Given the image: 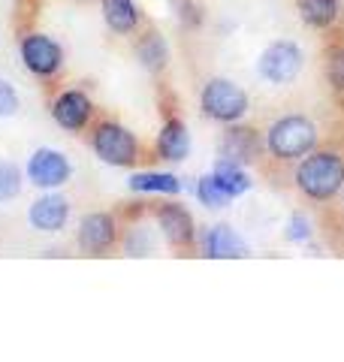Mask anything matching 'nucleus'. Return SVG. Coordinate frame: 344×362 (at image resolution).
<instances>
[{"instance_id": "obj_2", "label": "nucleus", "mask_w": 344, "mask_h": 362, "mask_svg": "<svg viewBox=\"0 0 344 362\" xmlns=\"http://www.w3.org/2000/svg\"><path fill=\"white\" fill-rule=\"evenodd\" d=\"M88 142L91 151H94L103 163L118 166V169H130L139 160H145V148L142 142L136 139V133H130L124 124L112 121V118H100L88 127Z\"/></svg>"}, {"instance_id": "obj_13", "label": "nucleus", "mask_w": 344, "mask_h": 362, "mask_svg": "<svg viewBox=\"0 0 344 362\" xmlns=\"http://www.w3.org/2000/svg\"><path fill=\"white\" fill-rule=\"evenodd\" d=\"M190 151V133L185 127V121L178 115H169L164 121V127L157 133V142H154V154L157 160H166V163H178L185 160Z\"/></svg>"}, {"instance_id": "obj_26", "label": "nucleus", "mask_w": 344, "mask_h": 362, "mask_svg": "<svg viewBox=\"0 0 344 362\" xmlns=\"http://www.w3.org/2000/svg\"><path fill=\"white\" fill-rule=\"evenodd\" d=\"M181 18H185L188 25H200V13H197V6H193L190 0H181Z\"/></svg>"}, {"instance_id": "obj_7", "label": "nucleus", "mask_w": 344, "mask_h": 362, "mask_svg": "<svg viewBox=\"0 0 344 362\" xmlns=\"http://www.w3.org/2000/svg\"><path fill=\"white\" fill-rule=\"evenodd\" d=\"M154 221L172 251L190 254L197 247V223H193L190 211L181 202H160L154 209Z\"/></svg>"}, {"instance_id": "obj_28", "label": "nucleus", "mask_w": 344, "mask_h": 362, "mask_svg": "<svg viewBox=\"0 0 344 362\" xmlns=\"http://www.w3.org/2000/svg\"><path fill=\"white\" fill-rule=\"evenodd\" d=\"M341 190H344V187H341Z\"/></svg>"}, {"instance_id": "obj_1", "label": "nucleus", "mask_w": 344, "mask_h": 362, "mask_svg": "<svg viewBox=\"0 0 344 362\" xmlns=\"http://www.w3.org/2000/svg\"><path fill=\"white\" fill-rule=\"evenodd\" d=\"M296 190L311 202H332L344 187V157L338 151H308L293 173Z\"/></svg>"}, {"instance_id": "obj_21", "label": "nucleus", "mask_w": 344, "mask_h": 362, "mask_svg": "<svg viewBox=\"0 0 344 362\" xmlns=\"http://www.w3.org/2000/svg\"><path fill=\"white\" fill-rule=\"evenodd\" d=\"M21 185H25V175H21V169L16 163L0 160V202L16 199L21 194Z\"/></svg>"}, {"instance_id": "obj_8", "label": "nucleus", "mask_w": 344, "mask_h": 362, "mask_svg": "<svg viewBox=\"0 0 344 362\" xmlns=\"http://www.w3.org/2000/svg\"><path fill=\"white\" fill-rule=\"evenodd\" d=\"M94 100H91L82 88H70L61 90L52 100V121L67 133H85L94 124Z\"/></svg>"}, {"instance_id": "obj_15", "label": "nucleus", "mask_w": 344, "mask_h": 362, "mask_svg": "<svg viewBox=\"0 0 344 362\" xmlns=\"http://www.w3.org/2000/svg\"><path fill=\"white\" fill-rule=\"evenodd\" d=\"M293 4H296L299 18L311 30L329 33V30L338 28V21H341V4L338 0H293Z\"/></svg>"}, {"instance_id": "obj_4", "label": "nucleus", "mask_w": 344, "mask_h": 362, "mask_svg": "<svg viewBox=\"0 0 344 362\" xmlns=\"http://www.w3.org/2000/svg\"><path fill=\"white\" fill-rule=\"evenodd\" d=\"M200 109L217 124H236L248 112V94L229 78H209L200 94Z\"/></svg>"}, {"instance_id": "obj_3", "label": "nucleus", "mask_w": 344, "mask_h": 362, "mask_svg": "<svg viewBox=\"0 0 344 362\" xmlns=\"http://www.w3.org/2000/svg\"><path fill=\"white\" fill-rule=\"evenodd\" d=\"M317 148V127L305 115H284L266 133V151L278 163L302 160L308 151Z\"/></svg>"}, {"instance_id": "obj_12", "label": "nucleus", "mask_w": 344, "mask_h": 362, "mask_svg": "<svg viewBox=\"0 0 344 362\" xmlns=\"http://www.w3.org/2000/svg\"><path fill=\"white\" fill-rule=\"evenodd\" d=\"M28 221L40 233H61L70 221V202L61 194H45L28 209Z\"/></svg>"}, {"instance_id": "obj_22", "label": "nucleus", "mask_w": 344, "mask_h": 362, "mask_svg": "<svg viewBox=\"0 0 344 362\" xmlns=\"http://www.w3.org/2000/svg\"><path fill=\"white\" fill-rule=\"evenodd\" d=\"M197 197H200L202 206H209V209H224L227 202H229V194H227V190H224L221 185H217L212 173L200 178V185H197Z\"/></svg>"}, {"instance_id": "obj_11", "label": "nucleus", "mask_w": 344, "mask_h": 362, "mask_svg": "<svg viewBox=\"0 0 344 362\" xmlns=\"http://www.w3.org/2000/svg\"><path fill=\"white\" fill-rule=\"evenodd\" d=\"M266 142L260 139V133L254 127H242V124H227V133L221 139V157L224 160H233L239 166L245 163H257Z\"/></svg>"}, {"instance_id": "obj_5", "label": "nucleus", "mask_w": 344, "mask_h": 362, "mask_svg": "<svg viewBox=\"0 0 344 362\" xmlns=\"http://www.w3.org/2000/svg\"><path fill=\"white\" fill-rule=\"evenodd\" d=\"M18 54L25 70L37 78H55L64 70V49L49 33H40V30L25 33L18 42Z\"/></svg>"}, {"instance_id": "obj_25", "label": "nucleus", "mask_w": 344, "mask_h": 362, "mask_svg": "<svg viewBox=\"0 0 344 362\" xmlns=\"http://www.w3.org/2000/svg\"><path fill=\"white\" fill-rule=\"evenodd\" d=\"M287 235H290L293 242H305L308 235H311V230H308V221L302 218V214H296V218H293V223H290V233H287Z\"/></svg>"}, {"instance_id": "obj_18", "label": "nucleus", "mask_w": 344, "mask_h": 362, "mask_svg": "<svg viewBox=\"0 0 344 362\" xmlns=\"http://www.w3.org/2000/svg\"><path fill=\"white\" fill-rule=\"evenodd\" d=\"M127 187L136 190V194H166V197L181 194V181L172 173H133L127 178Z\"/></svg>"}, {"instance_id": "obj_20", "label": "nucleus", "mask_w": 344, "mask_h": 362, "mask_svg": "<svg viewBox=\"0 0 344 362\" xmlns=\"http://www.w3.org/2000/svg\"><path fill=\"white\" fill-rule=\"evenodd\" d=\"M323 73L336 94L344 97V42H332L323 52Z\"/></svg>"}, {"instance_id": "obj_17", "label": "nucleus", "mask_w": 344, "mask_h": 362, "mask_svg": "<svg viewBox=\"0 0 344 362\" xmlns=\"http://www.w3.org/2000/svg\"><path fill=\"white\" fill-rule=\"evenodd\" d=\"M136 58H139L145 70L154 73V76H160L166 70L169 49H166V42H164V37H160L157 28H145L139 33V40H136Z\"/></svg>"}, {"instance_id": "obj_16", "label": "nucleus", "mask_w": 344, "mask_h": 362, "mask_svg": "<svg viewBox=\"0 0 344 362\" xmlns=\"http://www.w3.org/2000/svg\"><path fill=\"white\" fill-rule=\"evenodd\" d=\"M202 251L212 259H236V257H248V245L239 239L236 230H229L227 223H217L205 233Z\"/></svg>"}, {"instance_id": "obj_6", "label": "nucleus", "mask_w": 344, "mask_h": 362, "mask_svg": "<svg viewBox=\"0 0 344 362\" xmlns=\"http://www.w3.org/2000/svg\"><path fill=\"white\" fill-rule=\"evenodd\" d=\"M76 242L88 257H106L121 245V226L118 218L109 211H91L79 223Z\"/></svg>"}, {"instance_id": "obj_9", "label": "nucleus", "mask_w": 344, "mask_h": 362, "mask_svg": "<svg viewBox=\"0 0 344 362\" xmlns=\"http://www.w3.org/2000/svg\"><path fill=\"white\" fill-rule=\"evenodd\" d=\"M25 175H28V181L33 187L57 190L73 178V166H70V160H67V154H61L57 148H37L28 157Z\"/></svg>"}, {"instance_id": "obj_27", "label": "nucleus", "mask_w": 344, "mask_h": 362, "mask_svg": "<svg viewBox=\"0 0 344 362\" xmlns=\"http://www.w3.org/2000/svg\"><path fill=\"white\" fill-rule=\"evenodd\" d=\"M79 4H91V0H79Z\"/></svg>"}, {"instance_id": "obj_19", "label": "nucleus", "mask_w": 344, "mask_h": 362, "mask_svg": "<svg viewBox=\"0 0 344 362\" xmlns=\"http://www.w3.org/2000/svg\"><path fill=\"white\" fill-rule=\"evenodd\" d=\"M212 175H214V181L221 185L227 194H229V199L233 197H242V194H248L251 190V178H248V173L239 163H233V160H217L214 163V169H212Z\"/></svg>"}, {"instance_id": "obj_24", "label": "nucleus", "mask_w": 344, "mask_h": 362, "mask_svg": "<svg viewBox=\"0 0 344 362\" xmlns=\"http://www.w3.org/2000/svg\"><path fill=\"white\" fill-rule=\"evenodd\" d=\"M18 109H21V97H18L16 85L0 78V118H13Z\"/></svg>"}, {"instance_id": "obj_14", "label": "nucleus", "mask_w": 344, "mask_h": 362, "mask_svg": "<svg viewBox=\"0 0 344 362\" xmlns=\"http://www.w3.org/2000/svg\"><path fill=\"white\" fill-rule=\"evenodd\" d=\"M103 6V21L112 33L118 37H133L142 25V13L136 6V0H100Z\"/></svg>"}, {"instance_id": "obj_10", "label": "nucleus", "mask_w": 344, "mask_h": 362, "mask_svg": "<svg viewBox=\"0 0 344 362\" xmlns=\"http://www.w3.org/2000/svg\"><path fill=\"white\" fill-rule=\"evenodd\" d=\"M260 76L272 85H287L293 82L302 70V49L290 40H278L272 42L266 52L260 54V64H257Z\"/></svg>"}, {"instance_id": "obj_23", "label": "nucleus", "mask_w": 344, "mask_h": 362, "mask_svg": "<svg viewBox=\"0 0 344 362\" xmlns=\"http://www.w3.org/2000/svg\"><path fill=\"white\" fill-rule=\"evenodd\" d=\"M121 245H124V251H127V257H148L154 247L151 235H148V230H142V226H133V230L124 233Z\"/></svg>"}]
</instances>
